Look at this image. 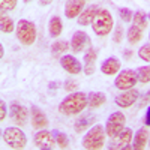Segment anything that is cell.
<instances>
[{
  "mask_svg": "<svg viewBox=\"0 0 150 150\" xmlns=\"http://www.w3.org/2000/svg\"><path fill=\"white\" fill-rule=\"evenodd\" d=\"M86 5V0H68L65 5V15L66 18H78V15L83 12Z\"/></svg>",
  "mask_w": 150,
  "mask_h": 150,
  "instance_id": "8fae6325",
  "label": "cell"
},
{
  "mask_svg": "<svg viewBox=\"0 0 150 150\" xmlns=\"http://www.w3.org/2000/svg\"><path fill=\"white\" fill-rule=\"evenodd\" d=\"M132 137H134V132L131 128H126V129H123L119 137H117V143L114 146H111V149H131L128 144H131L132 141Z\"/></svg>",
  "mask_w": 150,
  "mask_h": 150,
  "instance_id": "2e32d148",
  "label": "cell"
},
{
  "mask_svg": "<svg viewBox=\"0 0 150 150\" xmlns=\"http://www.w3.org/2000/svg\"><path fill=\"white\" fill-rule=\"evenodd\" d=\"M30 112H32V126L35 129H45V126L48 125L47 116L38 107H32Z\"/></svg>",
  "mask_w": 150,
  "mask_h": 150,
  "instance_id": "5bb4252c",
  "label": "cell"
},
{
  "mask_svg": "<svg viewBox=\"0 0 150 150\" xmlns=\"http://www.w3.org/2000/svg\"><path fill=\"white\" fill-rule=\"evenodd\" d=\"M147 143H149V132H147V129L146 128H141L138 132L135 134V138H134V149H137V150H143L146 146H147Z\"/></svg>",
  "mask_w": 150,
  "mask_h": 150,
  "instance_id": "d6986e66",
  "label": "cell"
},
{
  "mask_svg": "<svg viewBox=\"0 0 150 150\" xmlns=\"http://www.w3.org/2000/svg\"><path fill=\"white\" fill-rule=\"evenodd\" d=\"M77 83H75L74 80H69V81H66L65 83V90H68V92H72V90H77Z\"/></svg>",
  "mask_w": 150,
  "mask_h": 150,
  "instance_id": "1f68e13d",
  "label": "cell"
},
{
  "mask_svg": "<svg viewBox=\"0 0 150 150\" xmlns=\"http://www.w3.org/2000/svg\"><path fill=\"white\" fill-rule=\"evenodd\" d=\"M146 125L150 126V107L147 108V112H146Z\"/></svg>",
  "mask_w": 150,
  "mask_h": 150,
  "instance_id": "d590c367",
  "label": "cell"
},
{
  "mask_svg": "<svg viewBox=\"0 0 150 150\" xmlns=\"http://www.w3.org/2000/svg\"><path fill=\"white\" fill-rule=\"evenodd\" d=\"M95 122V116H90V114H87V116H83L80 117L77 122H75L74 125V129L75 132H84L90 128V125Z\"/></svg>",
  "mask_w": 150,
  "mask_h": 150,
  "instance_id": "44dd1931",
  "label": "cell"
},
{
  "mask_svg": "<svg viewBox=\"0 0 150 150\" xmlns=\"http://www.w3.org/2000/svg\"><path fill=\"white\" fill-rule=\"evenodd\" d=\"M125 57H131V51H128V53L125 51Z\"/></svg>",
  "mask_w": 150,
  "mask_h": 150,
  "instance_id": "74e56055",
  "label": "cell"
},
{
  "mask_svg": "<svg viewBox=\"0 0 150 150\" xmlns=\"http://www.w3.org/2000/svg\"><path fill=\"white\" fill-rule=\"evenodd\" d=\"M51 2H53V0H39V5L41 6H48Z\"/></svg>",
  "mask_w": 150,
  "mask_h": 150,
  "instance_id": "8d00e7d4",
  "label": "cell"
},
{
  "mask_svg": "<svg viewBox=\"0 0 150 150\" xmlns=\"http://www.w3.org/2000/svg\"><path fill=\"white\" fill-rule=\"evenodd\" d=\"M6 119V102L2 101L0 102V122Z\"/></svg>",
  "mask_w": 150,
  "mask_h": 150,
  "instance_id": "d6a6232c",
  "label": "cell"
},
{
  "mask_svg": "<svg viewBox=\"0 0 150 150\" xmlns=\"http://www.w3.org/2000/svg\"><path fill=\"white\" fill-rule=\"evenodd\" d=\"M0 29H2V32L5 33H12L15 29L14 26V21H12V18L6 14H2V17H0Z\"/></svg>",
  "mask_w": 150,
  "mask_h": 150,
  "instance_id": "cb8c5ba5",
  "label": "cell"
},
{
  "mask_svg": "<svg viewBox=\"0 0 150 150\" xmlns=\"http://www.w3.org/2000/svg\"><path fill=\"white\" fill-rule=\"evenodd\" d=\"M138 57L144 62H149L150 63V44H146L140 48V51H138Z\"/></svg>",
  "mask_w": 150,
  "mask_h": 150,
  "instance_id": "f546056e",
  "label": "cell"
},
{
  "mask_svg": "<svg viewBox=\"0 0 150 150\" xmlns=\"http://www.w3.org/2000/svg\"><path fill=\"white\" fill-rule=\"evenodd\" d=\"M87 107V95L83 92L72 93L66 96L59 105V111L65 116H75Z\"/></svg>",
  "mask_w": 150,
  "mask_h": 150,
  "instance_id": "6da1fadb",
  "label": "cell"
},
{
  "mask_svg": "<svg viewBox=\"0 0 150 150\" xmlns=\"http://www.w3.org/2000/svg\"><path fill=\"white\" fill-rule=\"evenodd\" d=\"M112 26H114V21H112V17L110 12L107 9H98L96 15L92 21L93 32L98 36H107L112 30Z\"/></svg>",
  "mask_w": 150,
  "mask_h": 150,
  "instance_id": "3957f363",
  "label": "cell"
},
{
  "mask_svg": "<svg viewBox=\"0 0 150 150\" xmlns=\"http://www.w3.org/2000/svg\"><path fill=\"white\" fill-rule=\"evenodd\" d=\"M96 50L95 48H89L87 53L84 54V74L86 75H92L95 72V62H96Z\"/></svg>",
  "mask_w": 150,
  "mask_h": 150,
  "instance_id": "e0dca14e",
  "label": "cell"
},
{
  "mask_svg": "<svg viewBox=\"0 0 150 150\" xmlns=\"http://www.w3.org/2000/svg\"><path fill=\"white\" fill-rule=\"evenodd\" d=\"M119 14H120V18H122V21H131L132 18H134V15H132V11L129 9V8H122L120 11H119Z\"/></svg>",
  "mask_w": 150,
  "mask_h": 150,
  "instance_id": "4dcf8cb0",
  "label": "cell"
},
{
  "mask_svg": "<svg viewBox=\"0 0 150 150\" xmlns=\"http://www.w3.org/2000/svg\"><path fill=\"white\" fill-rule=\"evenodd\" d=\"M54 134V138H56V143L60 149H68L69 146V140H68V137L63 134V132H60V131H53Z\"/></svg>",
  "mask_w": 150,
  "mask_h": 150,
  "instance_id": "484cf974",
  "label": "cell"
},
{
  "mask_svg": "<svg viewBox=\"0 0 150 150\" xmlns=\"http://www.w3.org/2000/svg\"><path fill=\"white\" fill-rule=\"evenodd\" d=\"M33 143L38 149H42V150H53L57 144L54 134L50 131H45V129H39V132L35 134Z\"/></svg>",
  "mask_w": 150,
  "mask_h": 150,
  "instance_id": "ba28073f",
  "label": "cell"
},
{
  "mask_svg": "<svg viewBox=\"0 0 150 150\" xmlns=\"http://www.w3.org/2000/svg\"><path fill=\"white\" fill-rule=\"evenodd\" d=\"M138 96H140L138 90H134V89L123 90V93H120L119 96H116V104L120 108H129V107H132L137 102Z\"/></svg>",
  "mask_w": 150,
  "mask_h": 150,
  "instance_id": "9c48e42d",
  "label": "cell"
},
{
  "mask_svg": "<svg viewBox=\"0 0 150 150\" xmlns=\"http://www.w3.org/2000/svg\"><path fill=\"white\" fill-rule=\"evenodd\" d=\"M107 101V96L102 93V92H92L89 96H87V105L90 108H98L104 105Z\"/></svg>",
  "mask_w": 150,
  "mask_h": 150,
  "instance_id": "ffe728a7",
  "label": "cell"
},
{
  "mask_svg": "<svg viewBox=\"0 0 150 150\" xmlns=\"http://www.w3.org/2000/svg\"><path fill=\"white\" fill-rule=\"evenodd\" d=\"M98 6L92 5L89 8H86L81 14L78 15V24H81V26H89V24H92L95 15H96V12H98Z\"/></svg>",
  "mask_w": 150,
  "mask_h": 150,
  "instance_id": "ac0fdd59",
  "label": "cell"
},
{
  "mask_svg": "<svg viewBox=\"0 0 150 150\" xmlns=\"http://www.w3.org/2000/svg\"><path fill=\"white\" fill-rule=\"evenodd\" d=\"M62 30H63V24H62V20L59 17H53L51 20H50V24H48V32L50 35H51L53 38H57Z\"/></svg>",
  "mask_w": 150,
  "mask_h": 150,
  "instance_id": "603a6c76",
  "label": "cell"
},
{
  "mask_svg": "<svg viewBox=\"0 0 150 150\" xmlns=\"http://www.w3.org/2000/svg\"><path fill=\"white\" fill-rule=\"evenodd\" d=\"M3 141L6 143L8 147L15 149V150H21L27 144V138L24 135V132L20 128H14V126L6 128L3 131Z\"/></svg>",
  "mask_w": 150,
  "mask_h": 150,
  "instance_id": "277c9868",
  "label": "cell"
},
{
  "mask_svg": "<svg viewBox=\"0 0 150 150\" xmlns=\"http://www.w3.org/2000/svg\"><path fill=\"white\" fill-rule=\"evenodd\" d=\"M138 77H137V72L132 69H125L123 72H120L117 75V78L114 81V86L119 90H129L137 84Z\"/></svg>",
  "mask_w": 150,
  "mask_h": 150,
  "instance_id": "52a82bcc",
  "label": "cell"
},
{
  "mask_svg": "<svg viewBox=\"0 0 150 150\" xmlns=\"http://www.w3.org/2000/svg\"><path fill=\"white\" fill-rule=\"evenodd\" d=\"M105 128H102V125H95L93 128H90V131L84 135V138L81 141L83 147L87 150H98L104 147V141H105Z\"/></svg>",
  "mask_w": 150,
  "mask_h": 150,
  "instance_id": "7a4b0ae2",
  "label": "cell"
},
{
  "mask_svg": "<svg viewBox=\"0 0 150 150\" xmlns=\"http://www.w3.org/2000/svg\"><path fill=\"white\" fill-rule=\"evenodd\" d=\"M126 38H128V42L135 45V44H138L141 41V38H143V29L140 27H137V26H131L128 33H126Z\"/></svg>",
  "mask_w": 150,
  "mask_h": 150,
  "instance_id": "7402d4cb",
  "label": "cell"
},
{
  "mask_svg": "<svg viewBox=\"0 0 150 150\" xmlns=\"http://www.w3.org/2000/svg\"><path fill=\"white\" fill-rule=\"evenodd\" d=\"M27 117H29L27 110L24 108L23 105H20L17 102H14L11 105V119L14 120L17 125H24L27 122Z\"/></svg>",
  "mask_w": 150,
  "mask_h": 150,
  "instance_id": "4fadbf2b",
  "label": "cell"
},
{
  "mask_svg": "<svg viewBox=\"0 0 150 150\" xmlns=\"http://www.w3.org/2000/svg\"><path fill=\"white\" fill-rule=\"evenodd\" d=\"M150 102V92H147L146 93V96L141 99V102H140V107H144V105H147Z\"/></svg>",
  "mask_w": 150,
  "mask_h": 150,
  "instance_id": "e575fe53",
  "label": "cell"
},
{
  "mask_svg": "<svg viewBox=\"0 0 150 150\" xmlns=\"http://www.w3.org/2000/svg\"><path fill=\"white\" fill-rule=\"evenodd\" d=\"M137 77L140 83H149L150 81V66H141L137 71Z\"/></svg>",
  "mask_w": 150,
  "mask_h": 150,
  "instance_id": "4316f807",
  "label": "cell"
},
{
  "mask_svg": "<svg viewBox=\"0 0 150 150\" xmlns=\"http://www.w3.org/2000/svg\"><path fill=\"white\" fill-rule=\"evenodd\" d=\"M122 33H123L122 26H117V29H116V36H114V42H120V41H122Z\"/></svg>",
  "mask_w": 150,
  "mask_h": 150,
  "instance_id": "836d02e7",
  "label": "cell"
},
{
  "mask_svg": "<svg viewBox=\"0 0 150 150\" xmlns=\"http://www.w3.org/2000/svg\"><path fill=\"white\" fill-rule=\"evenodd\" d=\"M134 26H137V27H140V29H144L146 27V15L143 14L141 11H138V12H135L134 14Z\"/></svg>",
  "mask_w": 150,
  "mask_h": 150,
  "instance_id": "83f0119b",
  "label": "cell"
},
{
  "mask_svg": "<svg viewBox=\"0 0 150 150\" xmlns=\"http://www.w3.org/2000/svg\"><path fill=\"white\" fill-rule=\"evenodd\" d=\"M68 48H69V44L68 42H65V41H56L51 45V54L54 57H60L63 53H66Z\"/></svg>",
  "mask_w": 150,
  "mask_h": 150,
  "instance_id": "d4e9b609",
  "label": "cell"
},
{
  "mask_svg": "<svg viewBox=\"0 0 150 150\" xmlns=\"http://www.w3.org/2000/svg\"><path fill=\"white\" fill-rule=\"evenodd\" d=\"M15 6H17V0H0V9H2L3 14L8 11L15 9Z\"/></svg>",
  "mask_w": 150,
  "mask_h": 150,
  "instance_id": "f1b7e54d",
  "label": "cell"
},
{
  "mask_svg": "<svg viewBox=\"0 0 150 150\" xmlns=\"http://www.w3.org/2000/svg\"><path fill=\"white\" fill-rule=\"evenodd\" d=\"M90 45V39L86 32H75L71 39V50L74 53H81L83 50Z\"/></svg>",
  "mask_w": 150,
  "mask_h": 150,
  "instance_id": "30bf717a",
  "label": "cell"
},
{
  "mask_svg": "<svg viewBox=\"0 0 150 150\" xmlns=\"http://www.w3.org/2000/svg\"><path fill=\"white\" fill-rule=\"evenodd\" d=\"M125 129V114L120 111H116L108 117L105 125V132L110 138H117L119 134Z\"/></svg>",
  "mask_w": 150,
  "mask_h": 150,
  "instance_id": "8992f818",
  "label": "cell"
},
{
  "mask_svg": "<svg viewBox=\"0 0 150 150\" xmlns=\"http://www.w3.org/2000/svg\"><path fill=\"white\" fill-rule=\"evenodd\" d=\"M23 2H24V3H30V2H32V0H23Z\"/></svg>",
  "mask_w": 150,
  "mask_h": 150,
  "instance_id": "f35d334b",
  "label": "cell"
},
{
  "mask_svg": "<svg viewBox=\"0 0 150 150\" xmlns=\"http://www.w3.org/2000/svg\"><path fill=\"white\" fill-rule=\"evenodd\" d=\"M149 18H150V14H149Z\"/></svg>",
  "mask_w": 150,
  "mask_h": 150,
  "instance_id": "ab89813d",
  "label": "cell"
},
{
  "mask_svg": "<svg viewBox=\"0 0 150 150\" xmlns=\"http://www.w3.org/2000/svg\"><path fill=\"white\" fill-rule=\"evenodd\" d=\"M60 65L66 72L72 74V75H78L81 72V63L75 59L74 56H62L60 59Z\"/></svg>",
  "mask_w": 150,
  "mask_h": 150,
  "instance_id": "7c38bea8",
  "label": "cell"
},
{
  "mask_svg": "<svg viewBox=\"0 0 150 150\" xmlns=\"http://www.w3.org/2000/svg\"><path fill=\"white\" fill-rule=\"evenodd\" d=\"M149 146H150V144H149Z\"/></svg>",
  "mask_w": 150,
  "mask_h": 150,
  "instance_id": "60d3db41",
  "label": "cell"
},
{
  "mask_svg": "<svg viewBox=\"0 0 150 150\" xmlns=\"http://www.w3.org/2000/svg\"><path fill=\"white\" fill-rule=\"evenodd\" d=\"M17 38L23 45H32L36 41V27L29 20H20L15 29Z\"/></svg>",
  "mask_w": 150,
  "mask_h": 150,
  "instance_id": "5b68a950",
  "label": "cell"
},
{
  "mask_svg": "<svg viewBox=\"0 0 150 150\" xmlns=\"http://www.w3.org/2000/svg\"><path fill=\"white\" fill-rule=\"evenodd\" d=\"M101 71L102 74L108 75V77H111V75H116L119 71H120V60L117 57H108L102 66H101Z\"/></svg>",
  "mask_w": 150,
  "mask_h": 150,
  "instance_id": "9a60e30c",
  "label": "cell"
}]
</instances>
